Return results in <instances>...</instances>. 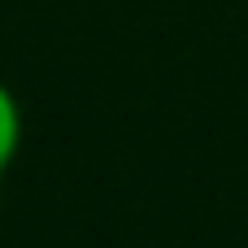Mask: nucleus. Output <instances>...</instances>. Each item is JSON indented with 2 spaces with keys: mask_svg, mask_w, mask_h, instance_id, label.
Returning a JSON list of instances; mask_svg holds the SVG:
<instances>
[{
  "mask_svg": "<svg viewBox=\"0 0 248 248\" xmlns=\"http://www.w3.org/2000/svg\"><path fill=\"white\" fill-rule=\"evenodd\" d=\"M17 148H22V105L9 92V83H0V179L13 166Z\"/></svg>",
  "mask_w": 248,
  "mask_h": 248,
  "instance_id": "nucleus-1",
  "label": "nucleus"
}]
</instances>
